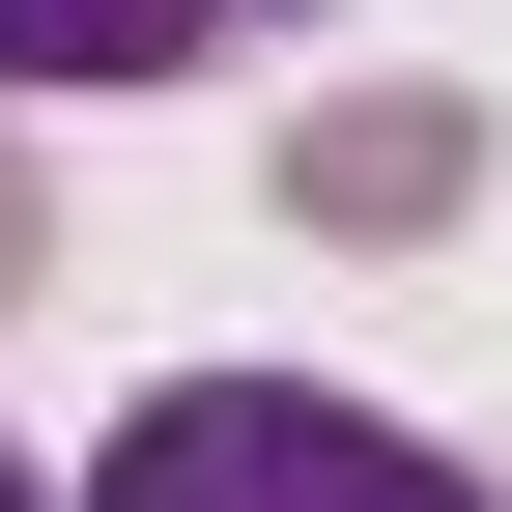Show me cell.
Here are the masks:
<instances>
[{"label": "cell", "instance_id": "6da1fadb", "mask_svg": "<svg viewBox=\"0 0 512 512\" xmlns=\"http://www.w3.org/2000/svg\"><path fill=\"white\" fill-rule=\"evenodd\" d=\"M86 512H484V484L427 456V427L313 399V370H171V399L86 456Z\"/></svg>", "mask_w": 512, "mask_h": 512}, {"label": "cell", "instance_id": "7a4b0ae2", "mask_svg": "<svg viewBox=\"0 0 512 512\" xmlns=\"http://www.w3.org/2000/svg\"><path fill=\"white\" fill-rule=\"evenodd\" d=\"M285 200H313V228H456V200H484V114H456V86H342V114L285 143Z\"/></svg>", "mask_w": 512, "mask_h": 512}, {"label": "cell", "instance_id": "3957f363", "mask_svg": "<svg viewBox=\"0 0 512 512\" xmlns=\"http://www.w3.org/2000/svg\"><path fill=\"white\" fill-rule=\"evenodd\" d=\"M256 0H0V86H171V57H228Z\"/></svg>", "mask_w": 512, "mask_h": 512}, {"label": "cell", "instance_id": "277c9868", "mask_svg": "<svg viewBox=\"0 0 512 512\" xmlns=\"http://www.w3.org/2000/svg\"><path fill=\"white\" fill-rule=\"evenodd\" d=\"M0 285H29V171H0Z\"/></svg>", "mask_w": 512, "mask_h": 512}, {"label": "cell", "instance_id": "5b68a950", "mask_svg": "<svg viewBox=\"0 0 512 512\" xmlns=\"http://www.w3.org/2000/svg\"><path fill=\"white\" fill-rule=\"evenodd\" d=\"M0 512H57V484H29V456H0Z\"/></svg>", "mask_w": 512, "mask_h": 512}]
</instances>
